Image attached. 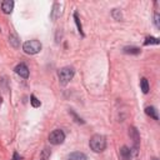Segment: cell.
Wrapping results in <instances>:
<instances>
[{"label":"cell","instance_id":"20","mask_svg":"<svg viewBox=\"0 0 160 160\" xmlns=\"http://www.w3.org/2000/svg\"><path fill=\"white\" fill-rule=\"evenodd\" d=\"M154 24L158 29H160V15H159V12L154 14Z\"/></svg>","mask_w":160,"mask_h":160},{"label":"cell","instance_id":"6","mask_svg":"<svg viewBox=\"0 0 160 160\" xmlns=\"http://www.w3.org/2000/svg\"><path fill=\"white\" fill-rule=\"evenodd\" d=\"M14 71H15L20 78H22V79H28V78H29V68L26 66L25 62L18 64V65L15 66Z\"/></svg>","mask_w":160,"mask_h":160},{"label":"cell","instance_id":"15","mask_svg":"<svg viewBox=\"0 0 160 160\" xmlns=\"http://www.w3.org/2000/svg\"><path fill=\"white\" fill-rule=\"evenodd\" d=\"M140 88H141V91L144 94H148L149 92V82L145 78H141L140 79Z\"/></svg>","mask_w":160,"mask_h":160},{"label":"cell","instance_id":"14","mask_svg":"<svg viewBox=\"0 0 160 160\" xmlns=\"http://www.w3.org/2000/svg\"><path fill=\"white\" fill-rule=\"evenodd\" d=\"M160 44V40L158 38H154V36H148L144 41V45H159Z\"/></svg>","mask_w":160,"mask_h":160},{"label":"cell","instance_id":"11","mask_svg":"<svg viewBox=\"0 0 160 160\" xmlns=\"http://www.w3.org/2000/svg\"><path fill=\"white\" fill-rule=\"evenodd\" d=\"M145 114H146L148 116L152 118L154 120H159L158 110H156V108H154V106H146V108H145Z\"/></svg>","mask_w":160,"mask_h":160},{"label":"cell","instance_id":"22","mask_svg":"<svg viewBox=\"0 0 160 160\" xmlns=\"http://www.w3.org/2000/svg\"><path fill=\"white\" fill-rule=\"evenodd\" d=\"M1 104H2V99L0 98V106H1Z\"/></svg>","mask_w":160,"mask_h":160},{"label":"cell","instance_id":"16","mask_svg":"<svg viewBox=\"0 0 160 160\" xmlns=\"http://www.w3.org/2000/svg\"><path fill=\"white\" fill-rule=\"evenodd\" d=\"M69 114L72 116V119H74V121H75V122H78V124H85V121H84L80 116H78V114H76L72 109H70V110H69Z\"/></svg>","mask_w":160,"mask_h":160},{"label":"cell","instance_id":"18","mask_svg":"<svg viewBox=\"0 0 160 160\" xmlns=\"http://www.w3.org/2000/svg\"><path fill=\"white\" fill-rule=\"evenodd\" d=\"M30 102H31V105H32V108H39L40 105H41V102H40V100L32 94V95H30Z\"/></svg>","mask_w":160,"mask_h":160},{"label":"cell","instance_id":"4","mask_svg":"<svg viewBox=\"0 0 160 160\" xmlns=\"http://www.w3.org/2000/svg\"><path fill=\"white\" fill-rule=\"evenodd\" d=\"M65 140V132L61 129H55L49 134V142L52 145H60Z\"/></svg>","mask_w":160,"mask_h":160},{"label":"cell","instance_id":"12","mask_svg":"<svg viewBox=\"0 0 160 160\" xmlns=\"http://www.w3.org/2000/svg\"><path fill=\"white\" fill-rule=\"evenodd\" d=\"M122 51L125 54H131V55H138L140 54V49L139 48H135V46H125L122 49Z\"/></svg>","mask_w":160,"mask_h":160},{"label":"cell","instance_id":"21","mask_svg":"<svg viewBox=\"0 0 160 160\" xmlns=\"http://www.w3.org/2000/svg\"><path fill=\"white\" fill-rule=\"evenodd\" d=\"M11 160H21V156L16 152V151H14V154H12V159Z\"/></svg>","mask_w":160,"mask_h":160},{"label":"cell","instance_id":"9","mask_svg":"<svg viewBox=\"0 0 160 160\" xmlns=\"http://www.w3.org/2000/svg\"><path fill=\"white\" fill-rule=\"evenodd\" d=\"M131 156H132V152H131V149H129L128 146H122L121 149H120V158L122 159V160H130L131 159Z\"/></svg>","mask_w":160,"mask_h":160},{"label":"cell","instance_id":"19","mask_svg":"<svg viewBox=\"0 0 160 160\" xmlns=\"http://www.w3.org/2000/svg\"><path fill=\"white\" fill-rule=\"evenodd\" d=\"M111 15H112V18L115 19V20H121V11L119 10V9H112V11H111Z\"/></svg>","mask_w":160,"mask_h":160},{"label":"cell","instance_id":"23","mask_svg":"<svg viewBox=\"0 0 160 160\" xmlns=\"http://www.w3.org/2000/svg\"><path fill=\"white\" fill-rule=\"evenodd\" d=\"M154 160H158V159H156V158H154Z\"/></svg>","mask_w":160,"mask_h":160},{"label":"cell","instance_id":"7","mask_svg":"<svg viewBox=\"0 0 160 160\" xmlns=\"http://www.w3.org/2000/svg\"><path fill=\"white\" fill-rule=\"evenodd\" d=\"M60 15H61V5L59 2H55L52 5V10L50 12V18H51V20L55 21L58 18H60Z\"/></svg>","mask_w":160,"mask_h":160},{"label":"cell","instance_id":"3","mask_svg":"<svg viewBox=\"0 0 160 160\" xmlns=\"http://www.w3.org/2000/svg\"><path fill=\"white\" fill-rule=\"evenodd\" d=\"M74 74H75V70L72 66H64L59 70L58 72V76H59V81L61 85H66L72 78H74Z\"/></svg>","mask_w":160,"mask_h":160},{"label":"cell","instance_id":"13","mask_svg":"<svg viewBox=\"0 0 160 160\" xmlns=\"http://www.w3.org/2000/svg\"><path fill=\"white\" fill-rule=\"evenodd\" d=\"M74 21H75V24H76V28H78L79 34H80L81 36H85V34H84V31H82V26H81L80 19H79V16H78V12H74Z\"/></svg>","mask_w":160,"mask_h":160},{"label":"cell","instance_id":"5","mask_svg":"<svg viewBox=\"0 0 160 160\" xmlns=\"http://www.w3.org/2000/svg\"><path fill=\"white\" fill-rule=\"evenodd\" d=\"M129 135H130V138L132 139V142H134V155H136L138 154V149H139V142H140V135H139V131L134 128V126H131V128H129Z\"/></svg>","mask_w":160,"mask_h":160},{"label":"cell","instance_id":"8","mask_svg":"<svg viewBox=\"0 0 160 160\" xmlns=\"http://www.w3.org/2000/svg\"><path fill=\"white\" fill-rule=\"evenodd\" d=\"M14 9V1L12 0H5L1 2V10L4 14H10Z\"/></svg>","mask_w":160,"mask_h":160},{"label":"cell","instance_id":"17","mask_svg":"<svg viewBox=\"0 0 160 160\" xmlns=\"http://www.w3.org/2000/svg\"><path fill=\"white\" fill-rule=\"evenodd\" d=\"M9 40H10V44H11L14 48H19V40H18V36H16L15 34L9 35Z\"/></svg>","mask_w":160,"mask_h":160},{"label":"cell","instance_id":"10","mask_svg":"<svg viewBox=\"0 0 160 160\" xmlns=\"http://www.w3.org/2000/svg\"><path fill=\"white\" fill-rule=\"evenodd\" d=\"M68 160H88V158H86V155H85L84 152H80V151H74V152L69 154Z\"/></svg>","mask_w":160,"mask_h":160},{"label":"cell","instance_id":"2","mask_svg":"<svg viewBox=\"0 0 160 160\" xmlns=\"http://www.w3.org/2000/svg\"><path fill=\"white\" fill-rule=\"evenodd\" d=\"M41 42L39 40H28L22 44V50L28 55H35L41 50Z\"/></svg>","mask_w":160,"mask_h":160},{"label":"cell","instance_id":"1","mask_svg":"<svg viewBox=\"0 0 160 160\" xmlns=\"http://www.w3.org/2000/svg\"><path fill=\"white\" fill-rule=\"evenodd\" d=\"M89 145H90V149L94 152H101L106 149V139H105L104 135L95 134V135L91 136V139L89 141Z\"/></svg>","mask_w":160,"mask_h":160}]
</instances>
